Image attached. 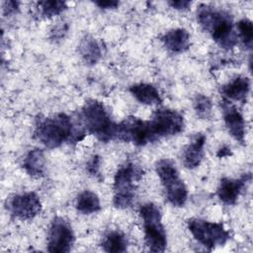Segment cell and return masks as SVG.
I'll return each instance as SVG.
<instances>
[{"instance_id":"obj_1","label":"cell","mask_w":253,"mask_h":253,"mask_svg":"<svg viewBox=\"0 0 253 253\" xmlns=\"http://www.w3.org/2000/svg\"><path fill=\"white\" fill-rule=\"evenodd\" d=\"M82 120H74L65 113L36 120L34 136L45 147L56 148L63 143H77L86 135Z\"/></svg>"},{"instance_id":"obj_2","label":"cell","mask_w":253,"mask_h":253,"mask_svg":"<svg viewBox=\"0 0 253 253\" xmlns=\"http://www.w3.org/2000/svg\"><path fill=\"white\" fill-rule=\"evenodd\" d=\"M197 21L204 31L223 49H231L237 43V35L231 15L218 7L201 4L197 9Z\"/></svg>"},{"instance_id":"obj_3","label":"cell","mask_w":253,"mask_h":253,"mask_svg":"<svg viewBox=\"0 0 253 253\" xmlns=\"http://www.w3.org/2000/svg\"><path fill=\"white\" fill-rule=\"evenodd\" d=\"M81 120L87 132L102 142L116 139L118 124L115 123L105 105L98 100H88L81 110Z\"/></svg>"},{"instance_id":"obj_4","label":"cell","mask_w":253,"mask_h":253,"mask_svg":"<svg viewBox=\"0 0 253 253\" xmlns=\"http://www.w3.org/2000/svg\"><path fill=\"white\" fill-rule=\"evenodd\" d=\"M142 169L132 162H126L116 172L114 178L113 205L116 209L126 210L134 202L137 184L142 178Z\"/></svg>"},{"instance_id":"obj_5","label":"cell","mask_w":253,"mask_h":253,"mask_svg":"<svg viewBox=\"0 0 253 253\" xmlns=\"http://www.w3.org/2000/svg\"><path fill=\"white\" fill-rule=\"evenodd\" d=\"M139 215L143 224L145 246L151 252H164L167 236L159 208L153 203L143 204L139 209Z\"/></svg>"},{"instance_id":"obj_6","label":"cell","mask_w":253,"mask_h":253,"mask_svg":"<svg viewBox=\"0 0 253 253\" xmlns=\"http://www.w3.org/2000/svg\"><path fill=\"white\" fill-rule=\"evenodd\" d=\"M155 171L163 186L167 201L176 208L183 207L188 199V189L180 178L174 161L168 158L158 160L155 164Z\"/></svg>"},{"instance_id":"obj_7","label":"cell","mask_w":253,"mask_h":253,"mask_svg":"<svg viewBox=\"0 0 253 253\" xmlns=\"http://www.w3.org/2000/svg\"><path fill=\"white\" fill-rule=\"evenodd\" d=\"M146 127L149 142L152 143L182 132L185 127L184 117L176 110L160 108L146 121Z\"/></svg>"},{"instance_id":"obj_8","label":"cell","mask_w":253,"mask_h":253,"mask_svg":"<svg viewBox=\"0 0 253 253\" xmlns=\"http://www.w3.org/2000/svg\"><path fill=\"white\" fill-rule=\"evenodd\" d=\"M187 226L193 237L209 251L223 246L230 238L229 231L221 222L192 217L187 220Z\"/></svg>"},{"instance_id":"obj_9","label":"cell","mask_w":253,"mask_h":253,"mask_svg":"<svg viewBox=\"0 0 253 253\" xmlns=\"http://www.w3.org/2000/svg\"><path fill=\"white\" fill-rule=\"evenodd\" d=\"M75 235L70 223L61 216H54L47 232V251L52 253L69 252Z\"/></svg>"},{"instance_id":"obj_10","label":"cell","mask_w":253,"mask_h":253,"mask_svg":"<svg viewBox=\"0 0 253 253\" xmlns=\"http://www.w3.org/2000/svg\"><path fill=\"white\" fill-rule=\"evenodd\" d=\"M6 209L14 217L21 220H30L42 211V203L34 192L15 194L6 201Z\"/></svg>"},{"instance_id":"obj_11","label":"cell","mask_w":253,"mask_h":253,"mask_svg":"<svg viewBox=\"0 0 253 253\" xmlns=\"http://www.w3.org/2000/svg\"><path fill=\"white\" fill-rule=\"evenodd\" d=\"M223 121L230 135L239 143L245 142V121L238 109L227 99L222 98L220 102Z\"/></svg>"},{"instance_id":"obj_12","label":"cell","mask_w":253,"mask_h":253,"mask_svg":"<svg viewBox=\"0 0 253 253\" xmlns=\"http://www.w3.org/2000/svg\"><path fill=\"white\" fill-rule=\"evenodd\" d=\"M251 181V174L246 173L238 179H231L224 177L220 179L217 187V197L225 205L231 206L236 204L241 192L246 184Z\"/></svg>"},{"instance_id":"obj_13","label":"cell","mask_w":253,"mask_h":253,"mask_svg":"<svg viewBox=\"0 0 253 253\" xmlns=\"http://www.w3.org/2000/svg\"><path fill=\"white\" fill-rule=\"evenodd\" d=\"M206 140V135L199 132L184 147L182 151V162L187 169H195L200 166L205 154Z\"/></svg>"},{"instance_id":"obj_14","label":"cell","mask_w":253,"mask_h":253,"mask_svg":"<svg viewBox=\"0 0 253 253\" xmlns=\"http://www.w3.org/2000/svg\"><path fill=\"white\" fill-rule=\"evenodd\" d=\"M190 34L182 28L172 29L161 37L164 46L172 53H182L190 47Z\"/></svg>"},{"instance_id":"obj_15","label":"cell","mask_w":253,"mask_h":253,"mask_svg":"<svg viewBox=\"0 0 253 253\" xmlns=\"http://www.w3.org/2000/svg\"><path fill=\"white\" fill-rule=\"evenodd\" d=\"M249 91L250 79L242 75L234 77L220 88L222 98H225L229 101H245Z\"/></svg>"},{"instance_id":"obj_16","label":"cell","mask_w":253,"mask_h":253,"mask_svg":"<svg viewBox=\"0 0 253 253\" xmlns=\"http://www.w3.org/2000/svg\"><path fill=\"white\" fill-rule=\"evenodd\" d=\"M22 167L33 178H42L45 173V156L42 149H31L25 156Z\"/></svg>"},{"instance_id":"obj_17","label":"cell","mask_w":253,"mask_h":253,"mask_svg":"<svg viewBox=\"0 0 253 253\" xmlns=\"http://www.w3.org/2000/svg\"><path fill=\"white\" fill-rule=\"evenodd\" d=\"M79 54L87 65L96 64L102 57V46L91 35H85L78 44Z\"/></svg>"},{"instance_id":"obj_18","label":"cell","mask_w":253,"mask_h":253,"mask_svg":"<svg viewBox=\"0 0 253 253\" xmlns=\"http://www.w3.org/2000/svg\"><path fill=\"white\" fill-rule=\"evenodd\" d=\"M130 94L141 104L154 106L162 103V98L158 90L148 83L133 84L128 88Z\"/></svg>"},{"instance_id":"obj_19","label":"cell","mask_w":253,"mask_h":253,"mask_svg":"<svg viewBox=\"0 0 253 253\" xmlns=\"http://www.w3.org/2000/svg\"><path fill=\"white\" fill-rule=\"evenodd\" d=\"M75 207L77 211L82 214H92L101 210V203L97 194L90 190H84L77 196Z\"/></svg>"},{"instance_id":"obj_20","label":"cell","mask_w":253,"mask_h":253,"mask_svg":"<svg viewBox=\"0 0 253 253\" xmlns=\"http://www.w3.org/2000/svg\"><path fill=\"white\" fill-rule=\"evenodd\" d=\"M101 246L106 252H126L127 249V239L123 232L112 230L105 235Z\"/></svg>"},{"instance_id":"obj_21","label":"cell","mask_w":253,"mask_h":253,"mask_svg":"<svg viewBox=\"0 0 253 253\" xmlns=\"http://www.w3.org/2000/svg\"><path fill=\"white\" fill-rule=\"evenodd\" d=\"M67 4L64 1L59 0H45L39 1L37 3V11L42 18H52L60 15L67 9Z\"/></svg>"},{"instance_id":"obj_22","label":"cell","mask_w":253,"mask_h":253,"mask_svg":"<svg viewBox=\"0 0 253 253\" xmlns=\"http://www.w3.org/2000/svg\"><path fill=\"white\" fill-rule=\"evenodd\" d=\"M237 37L242 42L243 45L247 49H252L253 45V24L251 20L244 18L241 19L237 25Z\"/></svg>"},{"instance_id":"obj_23","label":"cell","mask_w":253,"mask_h":253,"mask_svg":"<svg viewBox=\"0 0 253 253\" xmlns=\"http://www.w3.org/2000/svg\"><path fill=\"white\" fill-rule=\"evenodd\" d=\"M193 107L199 118L204 120L211 118L212 113V102L208 96L197 94L193 101Z\"/></svg>"},{"instance_id":"obj_24","label":"cell","mask_w":253,"mask_h":253,"mask_svg":"<svg viewBox=\"0 0 253 253\" xmlns=\"http://www.w3.org/2000/svg\"><path fill=\"white\" fill-rule=\"evenodd\" d=\"M101 157L97 154L93 155L90 157L86 164V170L91 176H98L100 172V167H101Z\"/></svg>"},{"instance_id":"obj_25","label":"cell","mask_w":253,"mask_h":253,"mask_svg":"<svg viewBox=\"0 0 253 253\" xmlns=\"http://www.w3.org/2000/svg\"><path fill=\"white\" fill-rule=\"evenodd\" d=\"M2 8H3V15L4 16H6V17L14 16L20 10V2L19 1H13V0L4 1L2 3Z\"/></svg>"},{"instance_id":"obj_26","label":"cell","mask_w":253,"mask_h":253,"mask_svg":"<svg viewBox=\"0 0 253 253\" xmlns=\"http://www.w3.org/2000/svg\"><path fill=\"white\" fill-rule=\"evenodd\" d=\"M68 31V25L66 23H59L50 32V39L53 41H60L64 39Z\"/></svg>"},{"instance_id":"obj_27","label":"cell","mask_w":253,"mask_h":253,"mask_svg":"<svg viewBox=\"0 0 253 253\" xmlns=\"http://www.w3.org/2000/svg\"><path fill=\"white\" fill-rule=\"evenodd\" d=\"M168 5L171 8L179 11H187L190 9L192 2L188 0H172V1H168Z\"/></svg>"},{"instance_id":"obj_28","label":"cell","mask_w":253,"mask_h":253,"mask_svg":"<svg viewBox=\"0 0 253 253\" xmlns=\"http://www.w3.org/2000/svg\"><path fill=\"white\" fill-rule=\"evenodd\" d=\"M95 4L103 9V10H109V9H116L120 5L119 1H114V0H106V1H96Z\"/></svg>"},{"instance_id":"obj_29","label":"cell","mask_w":253,"mask_h":253,"mask_svg":"<svg viewBox=\"0 0 253 253\" xmlns=\"http://www.w3.org/2000/svg\"><path fill=\"white\" fill-rule=\"evenodd\" d=\"M229 155H231V149L225 145L220 147L217 151V157H219V158H223V157H226Z\"/></svg>"}]
</instances>
